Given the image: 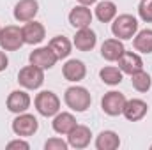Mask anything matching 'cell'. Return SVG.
<instances>
[{"label": "cell", "instance_id": "8", "mask_svg": "<svg viewBox=\"0 0 152 150\" xmlns=\"http://www.w3.org/2000/svg\"><path fill=\"white\" fill-rule=\"evenodd\" d=\"M28 60H30V64L32 66H37L41 67L42 71L44 69H51L55 64H57V55L53 53V50L50 48V46H42V48H37V50H34L30 55H28Z\"/></svg>", "mask_w": 152, "mask_h": 150}, {"label": "cell", "instance_id": "26", "mask_svg": "<svg viewBox=\"0 0 152 150\" xmlns=\"http://www.w3.org/2000/svg\"><path fill=\"white\" fill-rule=\"evenodd\" d=\"M138 14L145 23H152V0H142L140 2Z\"/></svg>", "mask_w": 152, "mask_h": 150}, {"label": "cell", "instance_id": "6", "mask_svg": "<svg viewBox=\"0 0 152 150\" xmlns=\"http://www.w3.org/2000/svg\"><path fill=\"white\" fill-rule=\"evenodd\" d=\"M37 129H39L37 118H36L34 115H30V113H20V115L12 120V133H14L16 136L27 138V136L36 134Z\"/></svg>", "mask_w": 152, "mask_h": 150}, {"label": "cell", "instance_id": "4", "mask_svg": "<svg viewBox=\"0 0 152 150\" xmlns=\"http://www.w3.org/2000/svg\"><path fill=\"white\" fill-rule=\"evenodd\" d=\"M18 83L27 90H37L44 83V71L37 66H25L18 73Z\"/></svg>", "mask_w": 152, "mask_h": 150}, {"label": "cell", "instance_id": "9", "mask_svg": "<svg viewBox=\"0 0 152 150\" xmlns=\"http://www.w3.org/2000/svg\"><path fill=\"white\" fill-rule=\"evenodd\" d=\"M39 12V4L37 0H20L14 5V20L20 23L32 21Z\"/></svg>", "mask_w": 152, "mask_h": 150}, {"label": "cell", "instance_id": "30", "mask_svg": "<svg viewBox=\"0 0 152 150\" xmlns=\"http://www.w3.org/2000/svg\"><path fill=\"white\" fill-rule=\"evenodd\" d=\"M81 5H92V4H96L97 0H78Z\"/></svg>", "mask_w": 152, "mask_h": 150}, {"label": "cell", "instance_id": "24", "mask_svg": "<svg viewBox=\"0 0 152 150\" xmlns=\"http://www.w3.org/2000/svg\"><path fill=\"white\" fill-rule=\"evenodd\" d=\"M122 74H124V73H122L118 67H113V66L103 67V69L99 71V78L103 79V83H106V85H110V87L118 85V83L122 81Z\"/></svg>", "mask_w": 152, "mask_h": 150}, {"label": "cell", "instance_id": "14", "mask_svg": "<svg viewBox=\"0 0 152 150\" xmlns=\"http://www.w3.org/2000/svg\"><path fill=\"white\" fill-rule=\"evenodd\" d=\"M73 44L76 46V50H80V51H90V50H94L96 44H97V36H96V32H94L90 27L78 28Z\"/></svg>", "mask_w": 152, "mask_h": 150}, {"label": "cell", "instance_id": "22", "mask_svg": "<svg viewBox=\"0 0 152 150\" xmlns=\"http://www.w3.org/2000/svg\"><path fill=\"white\" fill-rule=\"evenodd\" d=\"M48 46L53 50V53L57 55L58 60L67 58V57L71 55V41H69L67 37H64V36H57V37H53L51 41H50Z\"/></svg>", "mask_w": 152, "mask_h": 150}, {"label": "cell", "instance_id": "23", "mask_svg": "<svg viewBox=\"0 0 152 150\" xmlns=\"http://www.w3.org/2000/svg\"><path fill=\"white\" fill-rule=\"evenodd\" d=\"M133 46L136 51H142V53H152V30L151 28H145V30H140L134 39H133Z\"/></svg>", "mask_w": 152, "mask_h": 150}, {"label": "cell", "instance_id": "25", "mask_svg": "<svg viewBox=\"0 0 152 150\" xmlns=\"http://www.w3.org/2000/svg\"><path fill=\"white\" fill-rule=\"evenodd\" d=\"M131 83H133L134 90H138V92H147V90L151 88V76H149V73H145V71L142 69V71L131 74Z\"/></svg>", "mask_w": 152, "mask_h": 150}, {"label": "cell", "instance_id": "1", "mask_svg": "<svg viewBox=\"0 0 152 150\" xmlns=\"http://www.w3.org/2000/svg\"><path fill=\"white\" fill-rule=\"evenodd\" d=\"M64 101L73 111L83 113L90 108L92 97H90V92L85 87H69L64 94Z\"/></svg>", "mask_w": 152, "mask_h": 150}, {"label": "cell", "instance_id": "11", "mask_svg": "<svg viewBox=\"0 0 152 150\" xmlns=\"http://www.w3.org/2000/svg\"><path fill=\"white\" fill-rule=\"evenodd\" d=\"M117 62H118V69H120L122 73L129 74V76L143 69V60H142V57L136 55V53H133V51H124Z\"/></svg>", "mask_w": 152, "mask_h": 150}, {"label": "cell", "instance_id": "13", "mask_svg": "<svg viewBox=\"0 0 152 150\" xmlns=\"http://www.w3.org/2000/svg\"><path fill=\"white\" fill-rule=\"evenodd\" d=\"M147 111H149V106H147L145 101H142V99H129V101H126L122 115L129 122H138V120H142L147 115Z\"/></svg>", "mask_w": 152, "mask_h": 150}, {"label": "cell", "instance_id": "16", "mask_svg": "<svg viewBox=\"0 0 152 150\" xmlns=\"http://www.w3.org/2000/svg\"><path fill=\"white\" fill-rule=\"evenodd\" d=\"M69 23L75 27V28H85V27H90L92 23V12L88 9V5H76L75 9L69 12Z\"/></svg>", "mask_w": 152, "mask_h": 150}, {"label": "cell", "instance_id": "7", "mask_svg": "<svg viewBox=\"0 0 152 150\" xmlns=\"http://www.w3.org/2000/svg\"><path fill=\"white\" fill-rule=\"evenodd\" d=\"M126 95L117 92V90H112V92H106L101 99V108L103 111L110 117H117V115H122V110L126 106Z\"/></svg>", "mask_w": 152, "mask_h": 150}, {"label": "cell", "instance_id": "20", "mask_svg": "<svg viewBox=\"0 0 152 150\" xmlns=\"http://www.w3.org/2000/svg\"><path fill=\"white\" fill-rule=\"evenodd\" d=\"M120 147V138L115 131H103L96 138V149L97 150H115Z\"/></svg>", "mask_w": 152, "mask_h": 150}, {"label": "cell", "instance_id": "19", "mask_svg": "<svg viewBox=\"0 0 152 150\" xmlns=\"http://www.w3.org/2000/svg\"><path fill=\"white\" fill-rule=\"evenodd\" d=\"M51 125H53V131H55L57 134H69L78 124H76L75 115L62 111V113H57V115H55Z\"/></svg>", "mask_w": 152, "mask_h": 150}, {"label": "cell", "instance_id": "29", "mask_svg": "<svg viewBox=\"0 0 152 150\" xmlns=\"http://www.w3.org/2000/svg\"><path fill=\"white\" fill-rule=\"evenodd\" d=\"M7 66H9V58H7V55L0 50V73H2V71H5V69H7Z\"/></svg>", "mask_w": 152, "mask_h": 150}, {"label": "cell", "instance_id": "15", "mask_svg": "<svg viewBox=\"0 0 152 150\" xmlns=\"http://www.w3.org/2000/svg\"><path fill=\"white\" fill-rule=\"evenodd\" d=\"M90 138H92V133L87 125H76L67 134V143L73 149H85V147H88Z\"/></svg>", "mask_w": 152, "mask_h": 150}, {"label": "cell", "instance_id": "18", "mask_svg": "<svg viewBox=\"0 0 152 150\" xmlns=\"http://www.w3.org/2000/svg\"><path fill=\"white\" fill-rule=\"evenodd\" d=\"M124 51H126V48L120 39H106L101 46V57L108 62H117Z\"/></svg>", "mask_w": 152, "mask_h": 150}, {"label": "cell", "instance_id": "21", "mask_svg": "<svg viewBox=\"0 0 152 150\" xmlns=\"http://www.w3.org/2000/svg\"><path fill=\"white\" fill-rule=\"evenodd\" d=\"M115 16H117V5H115L112 0H104V2H99L97 4V7H96V18L101 23L113 21Z\"/></svg>", "mask_w": 152, "mask_h": 150}, {"label": "cell", "instance_id": "3", "mask_svg": "<svg viewBox=\"0 0 152 150\" xmlns=\"http://www.w3.org/2000/svg\"><path fill=\"white\" fill-rule=\"evenodd\" d=\"M34 104H36V110L39 115L42 117H55L57 113L60 111V99L57 97L55 92L51 90H42L39 92L34 99Z\"/></svg>", "mask_w": 152, "mask_h": 150}, {"label": "cell", "instance_id": "12", "mask_svg": "<svg viewBox=\"0 0 152 150\" xmlns=\"http://www.w3.org/2000/svg\"><path fill=\"white\" fill-rule=\"evenodd\" d=\"M21 32H23V41H25V44H39V42H42L44 37H46V28H44V25L42 23H39V21H27L25 23V27L21 28Z\"/></svg>", "mask_w": 152, "mask_h": 150}, {"label": "cell", "instance_id": "28", "mask_svg": "<svg viewBox=\"0 0 152 150\" xmlns=\"http://www.w3.org/2000/svg\"><path fill=\"white\" fill-rule=\"evenodd\" d=\"M7 149H9V150H12V149L28 150V149H30V145H28L27 141H23V140H14V141H9V143H7Z\"/></svg>", "mask_w": 152, "mask_h": 150}, {"label": "cell", "instance_id": "32", "mask_svg": "<svg viewBox=\"0 0 152 150\" xmlns=\"http://www.w3.org/2000/svg\"><path fill=\"white\" fill-rule=\"evenodd\" d=\"M151 149H152V147H151Z\"/></svg>", "mask_w": 152, "mask_h": 150}, {"label": "cell", "instance_id": "27", "mask_svg": "<svg viewBox=\"0 0 152 150\" xmlns=\"http://www.w3.org/2000/svg\"><path fill=\"white\" fill-rule=\"evenodd\" d=\"M69 143L64 141L62 138H51L44 143V150H67Z\"/></svg>", "mask_w": 152, "mask_h": 150}, {"label": "cell", "instance_id": "2", "mask_svg": "<svg viewBox=\"0 0 152 150\" xmlns=\"http://www.w3.org/2000/svg\"><path fill=\"white\" fill-rule=\"evenodd\" d=\"M138 32V21L134 16L131 14H120L115 16L113 23H112V34L120 41H127L133 39Z\"/></svg>", "mask_w": 152, "mask_h": 150}, {"label": "cell", "instance_id": "5", "mask_svg": "<svg viewBox=\"0 0 152 150\" xmlns=\"http://www.w3.org/2000/svg\"><path fill=\"white\" fill-rule=\"evenodd\" d=\"M25 44L23 41V32L16 25H7L0 32V46L4 51H16Z\"/></svg>", "mask_w": 152, "mask_h": 150}, {"label": "cell", "instance_id": "10", "mask_svg": "<svg viewBox=\"0 0 152 150\" xmlns=\"http://www.w3.org/2000/svg\"><path fill=\"white\" fill-rule=\"evenodd\" d=\"M30 108V95L25 90H12L7 97V110L11 113H25Z\"/></svg>", "mask_w": 152, "mask_h": 150}, {"label": "cell", "instance_id": "17", "mask_svg": "<svg viewBox=\"0 0 152 150\" xmlns=\"http://www.w3.org/2000/svg\"><path fill=\"white\" fill-rule=\"evenodd\" d=\"M62 74L64 78L67 79V81H81L85 74H87V67H85V64L81 62V60H67L66 64H64V67H62Z\"/></svg>", "mask_w": 152, "mask_h": 150}, {"label": "cell", "instance_id": "31", "mask_svg": "<svg viewBox=\"0 0 152 150\" xmlns=\"http://www.w3.org/2000/svg\"><path fill=\"white\" fill-rule=\"evenodd\" d=\"M0 32H2V27H0Z\"/></svg>", "mask_w": 152, "mask_h": 150}]
</instances>
